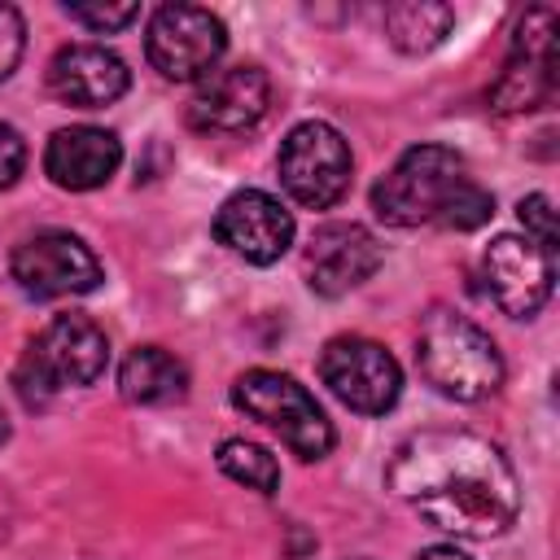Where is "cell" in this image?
<instances>
[{"mask_svg":"<svg viewBox=\"0 0 560 560\" xmlns=\"http://www.w3.org/2000/svg\"><path fill=\"white\" fill-rule=\"evenodd\" d=\"M385 486L433 529L455 538H499L521 512L508 455L468 429H420L385 464Z\"/></svg>","mask_w":560,"mask_h":560,"instance_id":"obj_1","label":"cell"},{"mask_svg":"<svg viewBox=\"0 0 560 560\" xmlns=\"http://www.w3.org/2000/svg\"><path fill=\"white\" fill-rule=\"evenodd\" d=\"M420 376L455 402H481L503 385V354L486 328L451 306H433L416 337Z\"/></svg>","mask_w":560,"mask_h":560,"instance_id":"obj_2","label":"cell"},{"mask_svg":"<svg viewBox=\"0 0 560 560\" xmlns=\"http://www.w3.org/2000/svg\"><path fill=\"white\" fill-rule=\"evenodd\" d=\"M109 363V337L88 315H57L48 319L22 350L13 385L26 407H44L61 389L92 385Z\"/></svg>","mask_w":560,"mask_h":560,"instance_id":"obj_3","label":"cell"},{"mask_svg":"<svg viewBox=\"0 0 560 560\" xmlns=\"http://www.w3.org/2000/svg\"><path fill=\"white\" fill-rule=\"evenodd\" d=\"M468 166L455 149L446 144H416L407 149L389 175L376 179L372 188V210L389 228H420V223H442L455 197L468 184Z\"/></svg>","mask_w":560,"mask_h":560,"instance_id":"obj_4","label":"cell"},{"mask_svg":"<svg viewBox=\"0 0 560 560\" xmlns=\"http://www.w3.org/2000/svg\"><path fill=\"white\" fill-rule=\"evenodd\" d=\"M232 402L267 424L271 433H280V442L298 455V459H324L337 442L332 433V420L324 416V407L315 402V394L293 381L289 372H271V368H249L232 381Z\"/></svg>","mask_w":560,"mask_h":560,"instance_id":"obj_5","label":"cell"},{"mask_svg":"<svg viewBox=\"0 0 560 560\" xmlns=\"http://www.w3.org/2000/svg\"><path fill=\"white\" fill-rule=\"evenodd\" d=\"M228 52V26L201 4H162L144 31L149 66L171 83H197L219 70Z\"/></svg>","mask_w":560,"mask_h":560,"instance_id":"obj_6","label":"cell"},{"mask_svg":"<svg viewBox=\"0 0 560 560\" xmlns=\"http://www.w3.org/2000/svg\"><path fill=\"white\" fill-rule=\"evenodd\" d=\"M276 171H280L284 192H289L298 206H306V210H328V206H337V201L346 197L354 158H350L346 136H341L332 122L306 118V122H298V127L280 140Z\"/></svg>","mask_w":560,"mask_h":560,"instance_id":"obj_7","label":"cell"},{"mask_svg":"<svg viewBox=\"0 0 560 560\" xmlns=\"http://www.w3.org/2000/svg\"><path fill=\"white\" fill-rule=\"evenodd\" d=\"M319 381L328 394L359 411V416H385L402 394V368L398 359L372 341V337H332L319 354Z\"/></svg>","mask_w":560,"mask_h":560,"instance_id":"obj_8","label":"cell"},{"mask_svg":"<svg viewBox=\"0 0 560 560\" xmlns=\"http://www.w3.org/2000/svg\"><path fill=\"white\" fill-rule=\"evenodd\" d=\"M551 96H556V9L534 4L516 22L508 66L490 88V109L525 114L547 105Z\"/></svg>","mask_w":560,"mask_h":560,"instance_id":"obj_9","label":"cell"},{"mask_svg":"<svg viewBox=\"0 0 560 560\" xmlns=\"http://www.w3.org/2000/svg\"><path fill=\"white\" fill-rule=\"evenodd\" d=\"M9 271L18 280V289L26 298H74V293H92L105 271H101V258L74 236V232H35L26 236L13 258H9Z\"/></svg>","mask_w":560,"mask_h":560,"instance_id":"obj_10","label":"cell"},{"mask_svg":"<svg viewBox=\"0 0 560 560\" xmlns=\"http://www.w3.org/2000/svg\"><path fill=\"white\" fill-rule=\"evenodd\" d=\"M551 258L556 254H547L529 236H512V232L494 236L481 254V276L494 306L512 319H534L551 298V280H556Z\"/></svg>","mask_w":560,"mask_h":560,"instance_id":"obj_11","label":"cell"},{"mask_svg":"<svg viewBox=\"0 0 560 560\" xmlns=\"http://www.w3.org/2000/svg\"><path fill=\"white\" fill-rule=\"evenodd\" d=\"M214 241L236 258L267 267L293 245V214L262 188L232 192L214 214Z\"/></svg>","mask_w":560,"mask_h":560,"instance_id":"obj_12","label":"cell"},{"mask_svg":"<svg viewBox=\"0 0 560 560\" xmlns=\"http://www.w3.org/2000/svg\"><path fill=\"white\" fill-rule=\"evenodd\" d=\"M271 105V79L262 66H228L214 70L210 79H201L197 96L188 101V122L197 131H214V136H236L249 131Z\"/></svg>","mask_w":560,"mask_h":560,"instance_id":"obj_13","label":"cell"},{"mask_svg":"<svg viewBox=\"0 0 560 560\" xmlns=\"http://www.w3.org/2000/svg\"><path fill=\"white\" fill-rule=\"evenodd\" d=\"M381 241L363 223H324L306 245V284L319 298H341L376 276Z\"/></svg>","mask_w":560,"mask_h":560,"instance_id":"obj_14","label":"cell"},{"mask_svg":"<svg viewBox=\"0 0 560 560\" xmlns=\"http://www.w3.org/2000/svg\"><path fill=\"white\" fill-rule=\"evenodd\" d=\"M131 88V70L105 44H66L48 61V92L74 109H105Z\"/></svg>","mask_w":560,"mask_h":560,"instance_id":"obj_15","label":"cell"},{"mask_svg":"<svg viewBox=\"0 0 560 560\" xmlns=\"http://www.w3.org/2000/svg\"><path fill=\"white\" fill-rule=\"evenodd\" d=\"M122 166V144L114 131L105 127H61L52 131L48 149H44V171L57 188H70V192H88V188H101L109 184V175Z\"/></svg>","mask_w":560,"mask_h":560,"instance_id":"obj_16","label":"cell"},{"mask_svg":"<svg viewBox=\"0 0 560 560\" xmlns=\"http://www.w3.org/2000/svg\"><path fill=\"white\" fill-rule=\"evenodd\" d=\"M118 389L140 407H171L188 394V368L162 346H136L118 368Z\"/></svg>","mask_w":560,"mask_h":560,"instance_id":"obj_17","label":"cell"},{"mask_svg":"<svg viewBox=\"0 0 560 560\" xmlns=\"http://www.w3.org/2000/svg\"><path fill=\"white\" fill-rule=\"evenodd\" d=\"M455 26V9L438 0H398L385 9V35L398 52H429L438 48Z\"/></svg>","mask_w":560,"mask_h":560,"instance_id":"obj_18","label":"cell"},{"mask_svg":"<svg viewBox=\"0 0 560 560\" xmlns=\"http://www.w3.org/2000/svg\"><path fill=\"white\" fill-rule=\"evenodd\" d=\"M219 468H223L236 486H245V490H258V494H276V490H280V464H276V455H271L267 446H258V442L228 438V442L219 446Z\"/></svg>","mask_w":560,"mask_h":560,"instance_id":"obj_19","label":"cell"},{"mask_svg":"<svg viewBox=\"0 0 560 560\" xmlns=\"http://www.w3.org/2000/svg\"><path fill=\"white\" fill-rule=\"evenodd\" d=\"M66 13H70V22H79L96 35H114L140 18V4H131V0H122V4H66Z\"/></svg>","mask_w":560,"mask_h":560,"instance_id":"obj_20","label":"cell"},{"mask_svg":"<svg viewBox=\"0 0 560 560\" xmlns=\"http://www.w3.org/2000/svg\"><path fill=\"white\" fill-rule=\"evenodd\" d=\"M490 214H494V197H490V192H486L477 179H468V184H464V192L455 197V206L446 210L442 228H455V232H472V228L490 223Z\"/></svg>","mask_w":560,"mask_h":560,"instance_id":"obj_21","label":"cell"},{"mask_svg":"<svg viewBox=\"0 0 560 560\" xmlns=\"http://www.w3.org/2000/svg\"><path fill=\"white\" fill-rule=\"evenodd\" d=\"M521 223H525V236L534 245H542L547 254H556V210H551V197L547 192H529L521 206H516Z\"/></svg>","mask_w":560,"mask_h":560,"instance_id":"obj_22","label":"cell"},{"mask_svg":"<svg viewBox=\"0 0 560 560\" xmlns=\"http://www.w3.org/2000/svg\"><path fill=\"white\" fill-rule=\"evenodd\" d=\"M22 48H26V22H22V13L13 4L0 0V83L18 70Z\"/></svg>","mask_w":560,"mask_h":560,"instance_id":"obj_23","label":"cell"},{"mask_svg":"<svg viewBox=\"0 0 560 560\" xmlns=\"http://www.w3.org/2000/svg\"><path fill=\"white\" fill-rule=\"evenodd\" d=\"M22 166H26V140L18 136V127L0 122V188H13Z\"/></svg>","mask_w":560,"mask_h":560,"instance_id":"obj_24","label":"cell"},{"mask_svg":"<svg viewBox=\"0 0 560 560\" xmlns=\"http://www.w3.org/2000/svg\"><path fill=\"white\" fill-rule=\"evenodd\" d=\"M416 560H468L464 551H455V547H424Z\"/></svg>","mask_w":560,"mask_h":560,"instance_id":"obj_25","label":"cell"},{"mask_svg":"<svg viewBox=\"0 0 560 560\" xmlns=\"http://www.w3.org/2000/svg\"><path fill=\"white\" fill-rule=\"evenodd\" d=\"M9 438V420H4V411H0V442Z\"/></svg>","mask_w":560,"mask_h":560,"instance_id":"obj_26","label":"cell"}]
</instances>
